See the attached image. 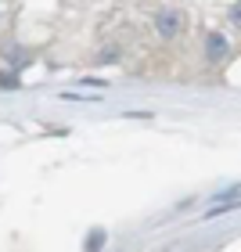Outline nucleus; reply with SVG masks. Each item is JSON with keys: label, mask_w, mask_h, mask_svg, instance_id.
<instances>
[{"label": "nucleus", "mask_w": 241, "mask_h": 252, "mask_svg": "<svg viewBox=\"0 0 241 252\" xmlns=\"http://www.w3.org/2000/svg\"><path fill=\"white\" fill-rule=\"evenodd\" d=\"M183 26H187V15H183L180 7L166 4V7H158V11H155V26H151V29H155L162 40H173Z\"/></svg>", "instance_id": "nucleus-1"}, {"label": "nucleus", "mask_w": 241, "mask_h": 252, "mask_svg": "<svg viewBox=\"0 0 241 252\" xmlns=\"http://www.w3.org/2000/svg\"><path fill=\"white\" fill-rule=\"evenodd\" d=\"M227 18H231V26H234V29H241V0L227 7Z\"/></svg>", "instance_id": "nucleus-6"}, {"label": "nucleus", "mask_w": 241, "mask_h": 252, "mask_svg": "<svg viewBox=\"0 0 241 252\" xmlns=\"http://www.w3.org/2000/svg\"><path fill=\"white\" fill-rule=\"evenodd\" d=\"M18 72H0V90H18Z\"/></svg>", "instance_id": "nucleus-5"}, {"label": "nucleus", "mask_w": 241, "mask_h": 252, "mask_svg": "<svg viewBox=\"0 0 241 252\" xmlns=\"http://www.w3.org/2000/svg\"><path fill=\"white\" fill-rule=\"evenodd\" d=\"M227 54H231V43H227V36H223V32H205V62H223L227 58Z\"/></svg>", "instance_id": "nucleus-2"}, {"label": "nucleus", "mask_w": 241, "mask_h": 252, "mask_svg": "<svg viewBox=\"0 0 241 252\" xmlns=\"http://www.w3.org/2000/svg\"><path fill=\"white\" fill-rule=\"evenodd\" d=\"M79 83H83V87H90V90H101V87H105V79H97V76H87V79H79Z\"/></svg>", "instance_id": "nucleus-7"}, {"label": "nucleus", "mask_w": 241, "mask_h": 252, "mask_svg": "<svg viewBox=\"0 0 241 252\" xmlns=\"http://www.w3.org/2000/svg\"><path fill=\"white\" fill-rule=\"evenodd\" d=\"M119 62V47H105L97 51V65H116Z\"/></svg>", "instance_id": "nucleus-4"}, {"label": "nucleus", "mask_w": 241, "mask_h": 252, "mask_svg": "<svg viewBox=\"0 0 241 252\" xmlns=\"http://www.w3.org/2000/svg\"><path fill=\"white\" fill-rule=\"evenodd\" d=\"M108 242V234H105V227H90L87 238H83V252H101Z\"/></svg>", "instance_id": "nucleus-3"}]
</instances>
